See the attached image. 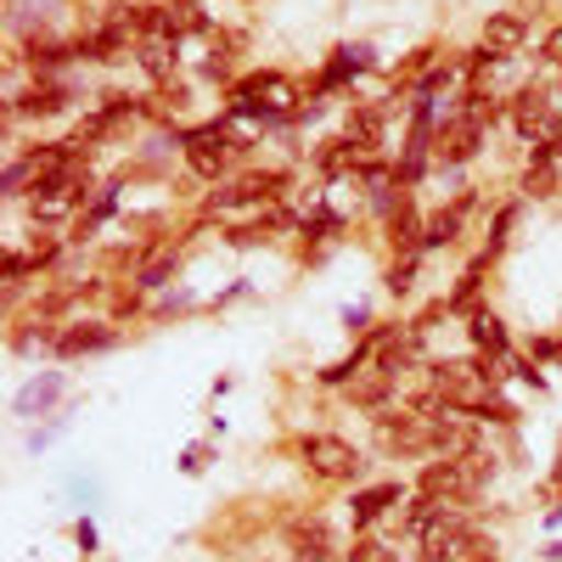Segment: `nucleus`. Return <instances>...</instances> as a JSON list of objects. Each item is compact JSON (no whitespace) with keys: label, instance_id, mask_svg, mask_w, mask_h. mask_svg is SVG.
<instances>
[{"label":"nucleus","instance_id":"1","mask_svg":"<svg viewBox=\"0 0 562 562\" xmlns=\"http://www.w3.org/2000/svg\"><path fill=\"white\" fill-rule=\"evenodd\" d=\"M85 192H90V169H85V158H74L68 169L45 175L34 192H29V220L34 225H63L68 214H79Z\"/></svg>","mask_w":562,"mask_h":562},{"label":"nucleus","instance_id":"2","mask_svg":"<svg viewBox=\"0 0 562 562\" xmlns=\"http://www.w3.org/2000/svg\"><path fill=\"white\" fill-rule=\"evenodd\" d=\"M180 147H186V164H192L198 180H220L248 153V140H237L225 130V119H214V124H198V130H180Z\"/></svg>","mask_w":562,"mask_h":562},{"label":"nucleus","instance_id":"3","mask_svg":"<svg viewBox=\"0 0 562 562\" xmlns=\"http://www.w3.org/2000/svg\"><path fill=\"white\" fill-rule=\"evenodd\" d=\"M299 461L326 484H360L366 479V456L349 439H338V434H304L299 439Z\"/></svg>","mask_w":562,"mask_h":562},{"label":"nucleus","instance_id":"4","mask_svg":"<svg viewBox=\"0 0 562 562\" xmlns=\"http://www.w3.org/2000/svg\"><path fill=\"white\" fill-rule=\"evenodd\" d=\"M484 439H479V422L467 416V411H439L428 422V456H445V461H467V456H479Z\"/></svg>","mask_w":562,"mask_h":562},{"label":"nucleus","instance_id":"5","mask_svg":"<svg viewBox=\"0 0 562 562\" xmlns=\"http://www.w3.org/2000/svg\"><path fill=\"white\" fill-rule=\"evenodd\" d=\"M74 57L79 63H124V57H135V34L119 18H97L74 40Z\"/></svg>","mask_w":562,"mask_h":562},{"label":"nucleus","instance_id":"6","mask_svg":"<svg viewBox=\"0 0 562 562\" xmlns=\"http://www.w3.org/2000/svg\"><path fill=\"white\" fill-rule=\"evenodd\" d=\"M557 113H562L557 97H551V90H540V85H524L518 97H512V130H518L529 147H535V140H551Z\"/></svg>","mask_w":562,"mask_h":562},{"label":"nucleus","instance_id":"7","mask_svg":"<svg viewBox=\"0 0 562 562\" xmlns=\"http://www.w3.org/2000/svg\"><path fill=\"white\" fill-rule=\"evenodd\" d=\"M74 108V85L68 79H34L29 97H7V124L18 119H57Z\"/></svg>","mask_w":562,"mask_h":562},{"label":"nucleus","instance_id":"8","mask_svg":"<svg viewBox=\"0 0 562 562\" xmlns=\"http://www.w3.org/2000/svg\"><path fill=\"white\" fill-rule=\"evenodd\" d=\"M383 135H389V102H355L344 119V140L371 164L383 153Z\"/></svg>","mask_w":562,"mask_h":562},{"label":"nucleus","instance_id":"9","mask_svg":"<svg viewBox=\"0 0 562 562\" xmlns=\"http://www.w3.org/2000/svg\"><path fill=\"white\" fill-rule=\"evenodd\" d=\"M378 445L394 456H428V416L416 411H383L378 416Z\"/></svg>","mask_w":562,"mask_h":562},{"label":"nucleus","instance_id":"10","mask_svg":"<svg viewBox=\"0 0 562 562\" xmlns=\"http://www.w3.org/2000/svg\"><path fill=\"white\" fill-rule=\"evenodd\" d=\"M479 45H484L495 63H512V57L529 45V18H524V12H495V18L484 23V40H479Z\"/></svg>","mask_w":562,"mask_h":562},{"label":"nucleus","instance_id":"11","mask_svg":"<svg viewBox=\"0 0 562 562\" xmlns=\"http://www.w3.org/2000/svg\"><path fill=\"white\" fill-rule=\"evenodd\" d=\"M562 186V147L557 140H535L529 147V169H524V192L529 198H551Z\"/></svg>","mask_w":562,"mask_h":562},{"label":"nucleus","instance_id":"12","mask_svg":"<svg viewBox=\"0 0 562 562\" xmlns=\"http://www.w3.org/2000/svg\"><path fill=\"white\" fill-rule=\"evenodd\" d=\"M135 63L153 85H175V63H180V40L175 34H147L135 40Z\"/></svg>","mask_w":562,"mask_h":562},{"label":"nucleus","instance_id":"13","mask_svg":"<svg viewBox=\"0 0 562 562\" xmlns=\"http://www.w3.org/2000/svg\"><path fill=\"white\" fill-rule=\"evenodd\" d=\"M113 344H119V326H108V321H74L68 333L57 338V355L63 360H79V355H102Z\"/></svg>","mask_w":562,"mask_h":562},{"label":"nucleus","instance_id":"14","mask_svg":"<svg viewBox=\"0 0 562 562\" xmlns=\"http://www.w3.org/2000/svg\"><path fill=\"white\" fill-rule=\"evenodd\" d=\"M405 484H371V490H355V501H349V518H355V529H371L383 518V512H394V506H405Z\"/></svg>","mask_w":562,"mask_h":562},{"label":"nucleus","instance_id":"15","mask_svg":"<svg viewBox=\"0 0 562 562\" xmlns=\"http://www.w3.org/2000/svg\"><path fill=\"white\" fill-rule=\"evenodd\" d=\"M371 68V45H344V52H333V63L321 68V79H315V97H333V90H344L355 74H366Z\"/></svg>","mask_w":562,"mask_h":562},{"label":"nucleus","instance_id":"16","mask_svg":"<svg viewBox=\"0 0 562 562\" xmlns=\"http://www.w3.org/2000/svg\"><path fill=\"white\" fill-rule=\"evenodd\" d=\"M479 198H456L450 209H439L428 225H422V254H439L450 243H461V225H467V209H473Z\"/></svg>","mask_w":562,"mask_h":562},{"label":"nucleus","instance_id":"17","mask_svg":"<svg viewBox=\"0 0 562 562\" xmlns=\"http://www.w3.org/2000/svg\"><path fill=\"white\" fill-rule=\"evenodd\" d=\"M467 338H473V349L479 355H490V360H506L512 355V338H506V326H501V315L495 310H467Z\"/></svg>","mask_w":562,"mask_h":562},{"label":"nucleus","instance_id":"18","mask_svg":"<svg viewBox=\"0 0 562 562\" xmlns=\"http://www.w3.org/2000/svg\"><path fill=\"white\" fill-rule=\"evenodd\" d=\"M288 540H293L299 562H326V557H344V551L333 546V529H326L321 518H293V524H288Z\"/></svg>","mask_w":562,"mask_h":562},{"label":"nucleus","instance_id":"19","mask_svg":"<svg viewBox=\"0 0 562 562\" xmlns=\"http://www.w3.org/2000/svg\"><path fill=\"white\" fill-rule=\"evenodd\" d=\"M422 225H428V220L416 214V198L405 192L400 209L389 214V248H394V259H400V254H422Z\"/></svg>","mask_w":562,"mask_h":562},{"label":"nucleus","instance_id":"20","mask_svg":"<svg viewBox=\"0 0 562 562\" xmlns=\"http://www.w3.org/2000/svg\"><path fill=\"white\" fill-rule=\"evenodd\" d=\"M394 394H400V378H389V371H378V366H366L360 378L349 383V400H355V405H366V411H378V416L389 411V400H394Z\"/></svg>","mask_w":562,"mask_h":562},{"label":"nucleus","instance_id":"21","mask_svg":"<svg viewBox=\"0 0 562 562\" xmlns=\"http://www.w3.org/2000/svg\"><path fill=\"white\" fill-rule=\"evenodd\" d=\"M484 265H490V254H479L473 265H467V270L456 276V288H450V299H445V315H467V310H479V293H484Z\"/></svg>","mask_w":562,"mask_h":562},{"label":"nucleus","instance_id":"22","mask_svg":"<svg viewBox=\"0 0 562 562\" xmlns=\"http://www.w3.org/2000/svg\"><path fill=\"white\" fill-rule=\"evenodd\" d=\"M164 23H169L175 40H186V34H214V23H209V12L198 7V0H169V7H164Z\"/></svg>","mask_w":562,"mask_h":562},{"label":"nucleus","instance_id":"23","mask_svg":"<svg viewBox=\"0 0 562 562\" xmlns=\"http://www.w3.org/2000/svg\"><path fill=\"white\" fill-rule=\"evenodd\" d=\"M175 265H180V243H169V248H158V259L135 276V293H158V288H169V276H175Z\"/></svg>","mask_w":562,"mask_h":562},{"label":"nucleus","instance_id":"24","mask_svg":"<svg viewBox=\"0 0 562 562\" xmlns=\"http://www.w3.org/2000/svg\"><path fill=\"white\" fill-rule=\"evenodd\" d=\"M63 394V371H45V378H34L23 394H18V416H34V411H45Z\"/></svg>","mask_w":562,"mask_h":562},{"label":"nucleus","instance_id":"25","mask_svg":"<svg viewBox=\"0 0 562 562\" xmlns=\"http://www.w3.org/2000/svg\"><path fill=\"white\" fill-rule=\"evenodd\" d=\"M416 265H422V254H400V259L389 265L383 288H389L394 299H411V288H416Z\"/></svg>","mask_w":562,"mask_h":562},{"label":"nucleus","instance_id":"26","mask_svg":"<svg viewBox=\"0 0 562 562\" xmlns=\"http://www.w3.org/2000/svg\"><path fill=\"white\" fill-rule=\"evenodd\" d=\"M512 225H518V209L506 203V209H501V214L490 220V237H484V254H490V259H495V254L506 248V237H512Z\"/></svg>","mask_w":562,"mask_h":562},{"label":"nucleus","instance_id":"27","mask_svg":"<svg viewBox=\"0 0 562 562\" xmlns=\"http://www.w3.org/2000/svg\"><path fill=\"white\" fill-rule=\"evenodd\" d=\"M344 557H349V562H400L383 540H355V551H344Z\"/></svg>","mask_w":562,"mask_h":562},{"label":"nucleus","instance_id":"28","mask_svg":"<svg viewBox=\"0 0 562 562\" xmlns=\"http://www.w3.org/2000/svg\"><path fill=\"white\" fill-rule=\"evenodd\" d=\"M540 57H546L551 68H562V23H551V29L540 34Z\"/></svg>","mask_w":562,"mask_h":562},{"label":"nucleus","instance_id":"29","mask_svg":"<svg viewBox=\"0 0 562 562\" xmlns=\"http://www.w3.org/2000/svg\"><path fill=\"white\" fill-rule=\"evenodd\" d=\"M57 254H63V243H57V237H45V243H34V248H29L34 270H45V265H57Z\"/></svg>","mask_w":562,"mask_h":562},{"label":"nucleus","instance_id":"30","mask_svg":"<svg viewBox=\"0 0 562 562\" xmlns=\"http://www.w3.org/2000/svg\"><path fill=\"white\" fill-rule=\"evenodd\" d=\"M557 479H562V456H557Z\"/></svg>","mask_w":562,"mask_h":562}]
</instances>
